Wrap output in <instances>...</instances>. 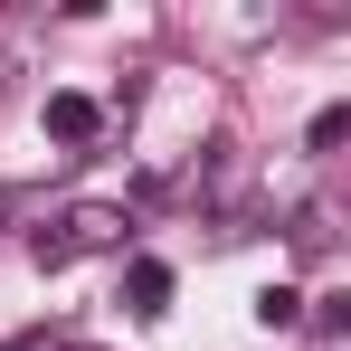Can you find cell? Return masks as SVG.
<instances>
[{"instance_id": "obj_8", "label": "cell", "mask_w": 351, "mask_h": 351, "mask_svg": "<svg viewBox=\"0 0 351 351\" xmlns=\"http://www.w3.org/2000/svg\"><path fill=\"white\" fill-rule=\"evenodd\" d=\"M76 351H86V342H76Z\"/></svg>"}, {"instance_id": "obj_6", "label": "cell", "mask_w": 351, "mask_h": 351, "mask_svg": "<svg viewBox=\"0 0 351 351\" xmlns=\"http://www.w3.org/2000/svg\"><path fill=\"white\" fill-rule=\"evenodd\" d=\"M342 133H351V105H323V114H313V152H332Z\"/></svg>"}, {"instance_id": "obj_2", "label": "cell", "mask_w": 351, "mask_h": 351, "mask_svg": "<svg viewBox=\"0 0 351 351\" xmlns=\"http://www.w3.org/2000/svg\"><path fill=\"white\" fill-rule=\"evenodd\" d=\"M48 133H58V143H95V133H105V105H95V95H48Z\"/></svg>"}, {"instance_id": "obj_5", "label": "cell", "mask_w": 351, "mask_h": 351, "mask_svg": "<svg viewBox=\"0 0 351 351\" xmlns=\"http://www.w3.org/2000/svg\"><path fill=\"white\" fill-rule=\"evenodd\" d=\"M256 323H266V332H294V323H304V294H294V285H266V294H256Z\"/></svg>"}, {"instance_id": "obj_1", "label": "cell", "mask_w": 351, "mask_h": 351, "mask_svg": "<svg viewBox=\"0 0 351 351\" xmlns=\"http://www.w3.org/2000/svg\"><path fill=\"white\" fill-rule=\"evenodd\" d=\"M123 237H133V209H114V199H76V209H58L48 228H29V256H38V266H76V256L123 247Z\"/></svg>"}, {"instance_id": "obj_7", "label": "cell", "mask_w": 351, "mask_h": 351, "mask_svg": "<svg viewBox=\"0 0 351 351\" xmlns=\"http://www.w3.org/2000/svg\"><path fill=\"white\" fill-rule=\"evenodd\" d=\"M0 351H48V332H10V342H0Z\"/></svg>"}, {"instance_id": "obj_3", "label": "cell", "mask_w": 351, "mask_h": 351, "mask_svg": "<svg viewBox=\"0 0 351 351\" xmlns=\"http://www.w3.org/2000/svg\"><path fill=\"white\" fill-rule=\"evenodd\" d=\"M123 294H133V313H171V266H152V256H143V266L123 276Z\"/></svg>"}, {"instance_id": "obj_4", "label": "cell", "mask_w": 351, "mask_h": 351, "mask_svg": "<svg viewBox=\"0 0 351 351\" xmlns=\"http://www.w3.org/2000/svg\"><path fill=\"white\" fill-rule=\"evenodd\" d=\"M285 237H294V256H323V247H332V209H323V199H304Z\"/></svg>"}]
</instances>
